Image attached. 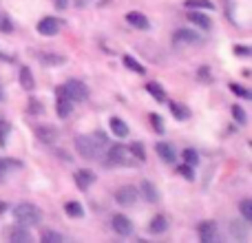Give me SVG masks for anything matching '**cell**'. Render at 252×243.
Here are the masks:
<instances>
[{"label":"cell","mask_w":252,"mask_h":243,"mask_svg":"<svg viewBox=\"0 0 252 243\" xmlns=\"http://www.w3.org/2000/svg\"><path fill=\"white\" fill-rule=\"evenodd\" d=\"M106 146H109V139H106L104 133L78 135V137H75V151H78L80 157H84V159H100Z\"/></svg>","instance_id":"1"},{"label":"cell","mask_w":252,"mask_h":243,"mask_svg":"<svg viewBox=\"0 0 252 243\" xmlns=\"http://www.w3.org/2000/svg\"><path fill=\"white\" fill-rule=\"evenodd\" d=\"M13 217H16V221L20 223V226L29 228V226H38L40 221H42V213H40L38 208H35L33 204H20L13 208Z\"/></svg>","instance_id":"2"},{"label":"cell","mask_w":252,"mask_h":243,"mask_svg":"<svg viewBox=\"0 0 252 243\" xmlns=\"http://www.w3.org/2000/svg\"><path fill=\"white\" fill-rule=\"evenodd\" d=\"M204 38L199 35V31H190V29H177L173 35V44L175 47H186V44H201Z\"/></svg>","instance_id":"3"},{"label":"cell","mask_w":252,"mask_h":243,"mask_svg":"<svg viewBox=\"0 0 252 243\" xmlns=\"http://www.w3.org/2000/svg\"><path fill=\"white\" fill-rule=\"evenodd\" d=\"M64 93L71 97L73 102H84L89 97V89L84 82H80V80H69V82L64 84Z\"/></svg>","instance_id":"4"},{"label":"cell","mask_w":252,"mask_h":243,"mask_svg":"<svg viewBox=\"0 0 252 243\" xmlns=\"http://www.w3.org/2000/svg\"><path fill=\"white\" fill-rule=\"evenodd\" d=\"M73 104L75 102L71 100L69 95L64 93V89H58L56 91V111H58V118H69L71 111H73Z\"/></svg>","instance_id":"5"},{"label":"cell","mask_w":252,"mask_h":243,"mask_svg":"<svg viewBox=\"0 0 252 243\" xmlns=\"http://www.w3.org/2000/svg\"><path fill=\"white\" fill-rule=\"evenodd\" d=\"M106 164H111V166H128V164H133V159H130V152H128V148H124V146H111V151H109V161Z\"/></svg>","instance_id":"6"},{"label":"cell","mask_w":252,"mask_h":243,"mask_svg":"<svg viewBox=\"0 0 252 243\" xmlns=\"http://www.w3.org/2000/svg\"><path fill=\"white\" fill-rule=\"evenodd\" d=\"M197 235H199V239L204 243H213V241H217V237H219V228L215 221H201L199 226H197Z\"/></svg>","instance_id":"7"},{"label":"cell","mask_w":252,"mask_h":243,"mask_svg":"<svg viewBox=\"0 0 252 243\" xmlns=\"http://www.w3.org/2000/svg\"><path fill=\"white\" fill-rule=\"evenodd\" d=\"M137 197H139V192L133 186H122L120 190H115V199H118L120 206H133L137 201Z\"/></svg>","instance_id":"8"},{"label":"cell","mask_w":252,"mask_h":243,"mask_svg":"<svg viewBox=\"0 0 252 243\" xmlns=\"http://www.w3.org/2000/svg\"><path fill=\"white\" fill-rule=\"evenodd\" d=\"M111 226H113V230L118 232L120 237H128L130 232H133V221H130L128 217H124V214H115Z\"/></svg>","instance_id":"9"},{"label":"cell","mask_w":252,"mask_h":243,"mask_svg":"<svg viewBox=\"0 0 252 243\" xmlns=\"http://www.w3.org/2000/svg\"><path fill=\"white\" fill-rule=\"evenodd\" d=\"M60 27H62L60 20H56V18H42V20L38 22V33L51 38V35H56L58 31H60Z\"/></svg>","instance_id":"10"},{"label":"cell","mask_w":252,"mask_h":243,"mask_svg":"<svg viewBox=\"0 0 252 243\" xmlns=\"http://www.w3.org/2000/svg\"><path fill=\"white\" fill-rule=\"evenodd\" d=\"M155 151H157V155L161 157V161H166V164H173V161L177 159V152H175V148L170 146L168 142H159L155 146Z\"/></svg>","instance_id":"11"},{"label":"cell","mask_w":252,"mask_h":243,"mask_svg":"<svg viewBox=\"0 0 252 243\" xmlns=\"http://www.w3.org/2000/svg\"><path fill=\"white\" fill-rule=\"evenodd\" d=\"M73 179H75V183H78L80 190H87V188L91 186L93 182H95V173H91V170L82 168V170H78V173L73 175Z\"/></svg>","instance_id":"12"},{"label":"cell","mask_w":252,"mask_h":243,"mask_svg":"<svg viewBox=\"0 0 252 243\" xmlns=\"http://www.w3.org/2000/svg\"><path fill=\"white\" fill-rule=\"evenodd\" d=\"M9 239H11L13 243H31V241H33V237H31V232L27 230L25 226H20V223H18L16 228H11Z\"/></svg>","instance_id":"13"},{"label":"cell","mask_w":252,"mask_h":243,"mask_svg":"<svg viewBox=\"0 0 252 243\" xmlns=\"http://www.w3.org/2000/svg\"><path fill=\"white\" fill-rule=\"evenodd\" d=\"M248 232H250V226H248V221H232L230 223V235L235 237L237 241H246L248 239Z\"/></svg>","instance_id":"14"},{"label":"cell","mask_w":252,"mask_h":243,"mask_svg":"<svg viewBox=\"0 0 252 243\" xmlns=\"http://www.w3.org/2000/svg\"><path fill=\"white\" fill-rule=\"evenodd\" d=\"M126 22H128V25H133L135 29H148V27H151L148 18L144 16V13H139V11H128V13H126Z\"/></svg>","instance_id":"15"},{"label":"cell","mask_w":252,"mask_h":243,"mask_svg":"<svg viewBox=\"0 0 252 243\" xmlns=\"http://www.w3.org/2000/svg\"><path fill=\"white\" fill-rule=\"evenodd\" d=\"M35 135H38V139L42 144H53L58 139V130L53 128V126H38V128H35Z\"/></svg>","instance_id":"16"},{"label":"cell","mask_w":252,"mask_h":243,"mask_svg":"<svg viewBox=\"0 0 252 243\" xmlns=\"http://www.w3.org/2000/svg\"><path fill=\"white\" fill-rule=\"evenodd\" d=\"M188 20L192 22V25H197L199 29L208 31L210 27H213V20H210L206 13H199V11H188Z\"/></svg>","instance_id":"17"},{"label":"cell","mask_w":252,"mask_h":243,"mask_svg":"<svg viewBox=\"0 0 252 243\" xmlns=\"http://www.w3.org/2000/svg\"><path fill=\"white\" fill-rule=\"evenodd\" d=\"M142 195L148 204H157L159 201V192H157V188L151 182H142Z\"/></svg>","instance_id":"18"},{"label":"cell","mask_w":252,"mask_h":243,"mask_svg":"<svg viewBox=\"0 0 252 243\" xmlns=\"http://www.w3.org/2000/svg\"><path fill=\"white\" fill-rule=\"evenodd\" d=\"M18 78H20V84L25 91H33L35 82H33V75H31L29 66H20V75H18Z\"/></svg>","instance_id":"19"},{"label":"cell","mask_w":252,"mask_h":243,"mask_svg":"<svg viewBox=\"0 0 252 243\" xmlns=\"http://www.w3.org/2000/svg\"><path fill=\"white\" fill-rule=\"evenodd\" d=\"M166 228H168V221H166V217H164V214H157V217H153L148 230H151L153 235H161V232H166Z\"/></svg>","instance_id":"20"},{"label":"cell","mask_w":252,"mask_h":243,"mask_svg":"<svg viewBox=\"0 0 252 243\" xmlns=\"http://www.w3.org/2000/svg\"><path fill=\"white\" fill-rule=\"evenodd\" d=\"M109 124H111V130H113L115 137H126V135H128V126L124 124V120H120V118H111V120H109Z\"/></svg>","instance_id":"21"},{"label":"cell","mask_w":252,"mask_h":243,"mask_svg":"<svg viewBox=\"0 0 252 243\" xmlns=\"http://www.w3.org/2000/svg\"><path fill=\"white\" fill-rule=\"evenodd\" d=\"M38 60H40V64H44V66H58V64H64L66 58L64 56H49V53H40Z\"/></svg>","instance_id":"22"},{"label":"cell","mask_w":252,"mask_h":243,"mask_svg":"<svg viewBox=\"0 0 252 243\" xmlns=\"http://www.w3.org/2000/svg\"><path fill=\"white\" fill-rule=\"evenodd\" d=\"M64 213L69 214L71 219H82L84 217V208L78 204V201H69V204L64 206Z\"/></svg>","instance_id":"23"},{"label":"cell","mask_w":252,"mask_h":243,"mask_svg":"<svg viewBox=\"0 0 252 243\" xmlns=\"http://www.w3.org/2000/svg\"><path fill=\"white\" fill-rule=\"evenodd\" d=\"M146 91L151 93V95L155 97L157 102H161V104L166 102V93H164V89H161L157 82H148V84H146Z\"/></svg>","instance_id":"24"},{"label":"cell","mask_w":252,"mask_h":243,"mask_svg":"<svg viewBox=\"0 0 252 243\" xmlns=\"http://www.w3.org/2000/svg\"><path fill=\"white\" fill-rule=\"evenodd\" d=\"M170 111H173V115L177 120H188V118H190V111H188L186 106L177 104V102H170Z\"/></svg>","instance_id":"25"},{"label":"cell","mask_w":252,"mask_h":243,"mask_svg":"<svg viewBox=\"0 0 252 243\" xmlns=\"http://www.w3.org/2000/svg\"><path fill=\"white\" fill-rule=\"evenodd\" d=\"M128 152H130V155H133V157H135V159H137V161H144V159H146V152H144V146H142V144H139V142L130 144Z\"/></svg>","instance_id":"26"},{"label":"cell","mask_w":252,"mask_h":243,"mask_svg":"<svg viewBox=\"0 0 252 243\" xmlns=\"http://www.w3.org/2000/svg\"><path fill=\"white\" fill-rule=\"evenodd\" d=\"M239 210H241V214H244L246 221L252 223V199H244V201H241Z\"/></svg>","instance_id":"27"},{"label":"cell","mask_w":252,"mask_h":243,"mask_svg":"<svg viewBox=\"0 0 252 243\" xmlns=\"http://www.w3.org/2000/svg\"><path fill=\"white\" fill-rule=\"evenodd\" d=\"M232 118H235V120H237V124H241V126H244L246 122H248V115H246V111L241 109L239 104L232 106Z\"/></svg>","instance_id":"28"},{"label":"cell","mask_w":252,"mask_h":243,"mask_svg":"<svg viewBox=\"0 0 252 243\" xmlns=\"http://www.w3.org/2000/svg\"><path fill=\"white\" fill-rule=\"evenodd\" d=\"M188 9H213V2L210 0H186Z\"/></svg>","instance_id":"29"},{"label":"cell","mask_w":252,"mask_h":243,"mask_svg":"<svg viewBox=\"0 0 252 243\" xmlns=\"http://www.w3.org/2000/svg\"><path fill=\"white\" fill-rule=\"evenodd\" d=\"M18 166V168H20V161H11V159H0V182H2L4 177H7V173H9V166Z\"/></svg>","instance_id":"30"},{"label":"cell","mask_w":252,"mask_h":243,"mask_svg":"<svg viewBox=\"0 0 252 243\" xmlns=\"http://www.w3.org/2000/svg\"><path fill=\"white\" fill-rule=\"evenodd\" d=\"M9 130H11V124L4 120H0V146H4L9 139Z\"/></svg>","instance_id":"31"},{"label":"cell","mask_w":252,"mask_h":243,"mask_svg":"<svg viewBox=\"0 0 252 243\" xmlns=\"http://www.w3.org/2000/svg\"><path fill=\"white\" fill-rule=\"evenodd\" d=\"M124 64H126V69H130V71H135V73H144V66L139 64L135 58H130V56H126L124 58Z\"/></svg>","instance_id":"32"},{"label":"cell","mask_w":252,"mask_h":243,"mask_svg":"<svg viewBox=\"0 0 252 243\" xmlns=\"http://www.w3.org/2000/svg\"><path fill=\"white\" fill-rule=\"evenodd\" d=\"M182 155H184V159H186V164H188V166H195L197 161H199V155H197V152L192 151V148H186V151H184Z\"/></svg>","instance_id":"33"},{"label":"cell","mask_w":252,"mask_h":243,"mask_svg":"<svg viewBox=\"0 0 252 243\" xmlns=\"http://www.w3.org/2000/svg\"><path fill=\"white\" fill-rule=\"evenodd\" d=\"M148 122L153 124V128L157 130V133H164V122H161V118L157 113H151L148 115Z\"/></svg>","instance_id":"34"},{"label":"cell","mask_w":252,"mask_h":243,"mask_svg":"<svg viewBox=\"0 0 252 243\" xmlns=\"http://www.w3.org/2000/svg\"><path fill=\"white\" fill-rule=\"evenodd\" d=\"M177 173L182 175V177H186L188 182H192V179H195V173H192V166H188V164H186V166H179Z\"/></svg>","instance_id":"35"},{"label":"cell","mask_w":252,"mask_h":243,"mask_svg":"<svg viewBox=\"0 0 252 243\" xmlns=\"http://www.w3.org/2000/svg\"><path fill=\"white\" fill-rule=\"evenodd\" d=\"M42 241L44 243H60L62 241V235H58V232H44Z\"/></svg>","instance_id":"36"},{"label":"cell","mask_w":252,"mask_h":243,"mask_svg":"<svg viewBox=\"0 0 252 243\" xmlns=\"http://www.w3.org/2000/svg\"><path fill=\"white\" fill-rule=\"evenodd\" d=\"M0 29H2L4 33H11V31H13L11 20H9V18H0Z\"/></svg>","instance_id":"37"},{"label":"cell","mask_w":252,"mask_h":243,"mask_svg":"<svg viewBox=\"0 0 252 243\" xmlns=\"http://www.w3.org/2000/svg\"><path fill=\"white\" fill-rule=\"evenodd\" d=\"M230 91L237 93V95H241V97H250V93L246 91V89H241L239 84H230Z\"/></svg>","instance_id":"38"},{"label":"cell","mask_w":252,"mask_h":243,"mask_svg":"<svg viewBox=\"0 0 252 243\" xmlns=\"http://www.w3.org/2000/svg\"><path fill=\"white\" fill-rule=\"evenodd\" d=\"M29 109H31V113H42V104L38 100H33V97L29 100Z\"/></svg>","instance_id":"39"},{"label":"cell","mask_w":252,"mask_h":243,"mask_svg":"<svg viewBox=\"0 0 252 243\" xmlns=\"http://www.w3.org/2000/svg\"><path fill=\"white\" fill-rule=\"evenodd\" d=\"M235 53H237V56H250L248 47H241V44H239V47H235Z\"/></svg>","instance_id":"40"},{"label":"cell","mask_w":252,"mask_h":243,"mask_svg":"<svg viewBox=\"0 0 252 243\" xmlns=\"http://www.w3.org/2000/svg\"><path fill=\"white\" fill-rule=\"evenodd\" d=\"M53 2H56V7H58V9H66L69 0H53Z\"/></svg>","instance_id":"41"},{"label":"cell","mask_w":252,"mask_h":243,"mask_svg":"<svg viewBox=\"0 0 252 243\" xmlns=\"http://www.w3.org/2000/svg\"><path fill=\"white\" fill-rule=\"evenodd\" d=\"M0 100H2V91H0Z\"/></svg>","instance_id":"42"}]
</instances>
